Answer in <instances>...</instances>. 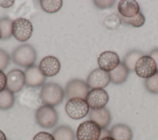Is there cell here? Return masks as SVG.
<instances>
[{"instance_id":"cell-6","label":"cell","mask_w":158,"mask_h":140,"mask_svg":"<svg viewBox=\"0 0 158 140\" xmlns=\"http://www.w3.org/2000/svg\"><path fill=\"white\" fill-rule=\"evenodd\" d=\"M33 30L32 23L27 19L20 17L13 21L12 35L20 42H25L28 40L32 35Z\"/></svg>"},{"instance_id":"cell-10","label":"cell","mask_w":158,"mask_h":140,"mask_svg":"<svg viewBox=\"0 0 158 140\" xmlns=\"http://www.w3.org/2000/svg\"><path fill=\"white\" fill-rule=\"evenodd\" d=\"M110 81L109 72H106L100 68L93 70L88 75L86 83L89 88L103 89L106 87Z\"/></svg>"},{"instance_id":"cell-26","label":"cell","mask_w":158,"mask_h":140,"mask_svg":"<svg viewBox=\"0 0 158 140\" xmlns=\"http://www.w3.org/2000/svg\"><path fill=\"white\" fill-rule=\"evenodd\" d=\"M144 85L151 93L158 94V72L152 76L146 79Z\"/></svg>"},{"instance_id":"cell-24","label":"cell","mask_w":158,"mask_h":140,"mask_svg":"<svg viewBox=\"0 0 158 140\" xmlns=\"http://www.w3.org/2000/svg\"><path fill=\"white\" fill-rule=\"evenodd\" d=\"M13 21L9 18L4 17L0 19V28L2 33V39H7L12 36V25Z\"/></svg>"},{"instance_id":"cell-35","label":"cell","mask_w":158,"mask_h":140,"mask_svg":"<svg viewBox=\"0 0 158 140\" xmlns=\"http://www.w3.org/2000/svg\"><path fill=\"white\" fill-rule=\"evenodd\" d=\"M2 39V33H1V28H0V39Z\"/></svg>"},{"instance_id":"cell-29","label":"cell","mask_w":158,"mask_h":140,"mask_svg":"<svg viewBox=\"0 0 158 140\" xmlns=\"http://www.w3.org/2000/svg\"><path fill=\"white\" fill-rule=\"evenodd\" d=\"M94 2L98 8L106 9L112 7L115 1H94Z\"/></svg>"},{"instance_id":"cell-16","label":"cell","mask_w":158,"mask_h":140,"mask_svg":"<svg viewBox=\"0 0 158 140\" xmlns=\"http://www.w3.org/2000/svg\"><path fill=\"white\" fill-rule=\"evenodd\" d=\"M117 9L120 16L124 18L133 17L140 12L139 4L135 0L120 1Z\"/></svg>"},{"instance_id":"cell-20","label":"cell","mask_w":158,"mask_h":140,"mask_svg":"<svg viewBox=\"0 0 158 140\" xmlns=\"http://www.w3.org/2000/svg\"><path fill=\"white\" fill-rule=\"evenodd\" d=\"M14 93L7 89L0 92V109L4 110L10 109L14 105Z\"/></svg>"},{"instance_id":"cell-17","label":"cell","mask_w":158,"mask_h":140,"mask_svg":"<svg viewBox=\"0 0 158 140\" xmlns=\"http://www.w3.org/2000/svg\"><path fill=\"white\" fill-rule=\"evenodd\" d=\"M109 132V136L115 140H131L133 138V132L131 128L125 124H116Z\"/></svg>"},{"instance_id":"cell-14","label":"cell","mask_w":158,"mask_h":140,"mask_svg":"<svg viewBox=\"0 0 158 140\" xmlns=\"http://www.w3.org/2000/svg\"><path fill=\"white\" fill-rule=\"evenodd\" d=\"M25 84L32 88L43 85L46 80V76L43 74L39 67L33 65L28 68L25 72Z\"/></svg>"},{"instance_id":"cell-28","label":"cell","mask_w":158,"mask_h":140,"mask_svg":"<svg viewBox=\"0 0 158 140\" xmlns=\"http://www.w3.org/2000/svg\"><path fill=\"white\" fill-rule=\"evenodd\" d=\"M32 140H55L52 134L44 132L41 131L37 133L33 138Z\"/></svg>"},{"instance_id":"cell-8","label":"cell","mask_w":158,"mask_h":140,"mask_svg":"<svg viewBox=\"0 0 158 140\" xmlns=\"http://www.w3.org/2000/svg\"><path fill=\"white\" fill-rule=\"evenodd\" d=\"M135 72L139 77L147 79L154 75L157 70L154 60L149 56H143L136 62Z\"/></svg>"},{"instance_id":"cell-25","label":"cell","mask_w":158,"mask_h":140,"mask_svg":"<svg viewBox=\"0 0 158 140\" xmlns=\"http://www.w3.org/2000/svg\"><path fill=\"white\" fill-rule=\"evenodd\" d=\"M120 18L123 22L127 24L130 25L133 27L139 28L143 26L145 22V17L144 15L139 12L136 15L131 18H124L120 16Z\"/></svg>"},{"instance_id":"cell-30","label":"cell","mask_w":158,"mask_h":140,"mask_svg":"<svg viewBox=\"0 0 158 140\" xmlns=\"http://www.w3.org/2000/svg\"><path fill=\"white\" fill-rule=\"evenodd\" d=\"M7 83V76L3 71L0 70V92L5 89Z\"/></svg>"},{"instance_id":"cell-23","label":"cell","mask_w":158,"mask_h":140,"mask_svg":"<svg viewBox=\"0 0 158 140\" xmlns=\"http://www.w3.org/2000/svg\"><path fill=\"white\" fill-rule=\"evenodd\" d=\"M122 19L118 15L112 13L107 16L104 20V25L105 27L110 30H114L119 28L122 24Z\"/></svg>"},{"instance_id":"cell-9","label":"cell","mask_w":158,"mask_h":140,"mask_svg":"<svg viewBox=\"0 0 158 140\" xmlns=\"http://www.w3.org/2000/svg\"><path fill=\"white\" fill-rule=\"evenodd\" d=\"M85 100L91 109H99L105 107L109 97L104 89H93L89 91Z\"/></svg>"},{"instance_id":"cell-11","label":"cell","mask_w":158,"mask_h":140,"mask_svg":"<svg viewBox=\"0 0 158 140\" xmlns=\"http://www.w3.org/2000/svg\"><path fill=\"white\" fill-rule=\"evenodd\" d=\"M6 76V89L12 93L19 92L25 84V73L21 70H12L7 73Z\"/></svg>"},{"instance_id":"cell-13","label":"cell","mask_w":158,"mask_h":140,"mask_svg":"<svg viewBox=\"0 0 158 140\" xmlns=\"http://www.w3.org/2000/svg\"><path fill=\"white\" fill-rule=\"evenodd\" d=\"M39 68L45 76L51 77L56 75L59 72L60 64L56 57L49 56L44 57L41 60Z\"/></svg>"},{"instance_id":"cell-33","label":"cell","mask_w":158,"mask_h":140,"mask_svg":"<svg viewBox=\"0 0 158 140\" xmlns=\"http://www.w3.org/2000/svg\"><path fill=\"white\" fill-rule=\"evenodd\" d=\"M0 140H7L5 134L1 130H0Z\"/></svg>"},{"instance_id":"cell-19","label":"cell","mask_w":158,"mask_h":140,"mask_svg":"<svg viewBox=\"0 0 158 140\" xmlns=\"http://www.w3.org/2000/svg\"><path fill=\"white\" fill-rule=\"evenodd\" d=\"M55 140H74L75 135L72 129L67 126L62 125L56 128L52 133Z\"/></svg>"},{"instance_id":"cell-22","label":"cell","mask_w":158,"mask_h":140,"mask_svg":"<svg viewBox=\"0 0 158 140\" xmlns=\"http://www.w3.org/2000/svg\"><path fill=\"white\" fill-rule=\"evenodd\" d=\"M143 56V53L139 51H131L126 55L123 62L129 71H134L136 62Z\"/></svg>"},{"instance_id":"cell-2","label":"cell","mask_w":158,"mask_h":140,"mask_svg":"<svg viewBox=\"0 0 158 140\" xmlns=\"http://www.w3.org/2000/svg\"><path fill=\"white\" fill-rule=\"evenodd\" d=\"M37 57L34 47L30 44H22L17 47L12 53L13 62L23 67H30L33 65Z\"/></svg>"},{"instance_id":"cell-7","label":"cell","mask_w":158,"mask_h":140,"mask_svg":"<svg viewBox=\"0 0 158 140\" xmlns=\"http://www.w3.org/2000/svg\"><path fill=\"white\" fill-rule=\"evenodd\" d=\"M89 87L83 80L75 79L68 82L65 86V92L68 100L74 98L86 99L89 93Z\"/></svg>"},{"instance_id":"cell-27","label":"cell","mask_w":158,"mask_h":140,"mask_svg":"<svg viewBox=\"0 0 158 140\" xmlns=\"http://www.w3.org/2000/svg\"><path fill=\"white\" fill-rule=\"evenodd\" d=\"M10 61L9 54L4 49H0V70L3 71L6 68Z\"/></svg>"},{"instance_id":"cell-32","label":"cell","mask_w":158,"mask_h":140,"mask_svg":"<svg viewBox=\"0 0 158 140\" xmlns=\"http://www.w3.org/2000/svg\"><path fill=\"white\" fill-rule=\"evenodd\" d=\"M15 1H7V0H1L0 1V6L4 8V9H8L10 8L11 6H13Z\"/></svg>"},{"instance_id":"cell-18","label":"cell","mask_w":158,"mask_h":140,"mask_svg":"<svg viewBox=\"0 0 158 140\" xmlns=\"http://www.w3.org/2000/svg\"><path fill=\"white\" fill-rule=\"evenodd\" d=\"M128 73L129 70L123 62H120L115 68L109 72L110 81L117 84L124 83L128 78Z\"/></svg>"},{"instance_id":"cell-12","label":"cell","mask_w":158,"mask_h":140,"mask_svg":"<svg viewBox=\"0 0 158 140\" xmlns=\"http://www.w3.org/2000/svg\"><path fill=\"white\" fill-rule=\"evenodd\" d=\"M120 59L117 53L107 51L100 54L98 58V64L100 69L110 72L120 64Z\"/></svg>"},{"instance_id":"cell-4","label":"cell","mask_w":158,"mask_h":140,"mask_svg":"<svg viewBox=\"0 0 158 140\" xmlns=\"http://www.w3.org/2000/svg\"><path fill=\"white\" fill-rule=\"evenodd\" d=\"M67 114L73 120H80L85 117L89 112V107L85 99L74 98L69 100L65 106Z\"/></svg>"},{"instance_id":"cell-5","label":"cell","mask_w":158,"mask_h":140,"mask_svg":"<svg viewBox=\"0 0 158 140\" xmlns=\"http://www.w3.org/2000/svg\"><path fill=\"white\" fill-rule=\"evenodd\" d=\"M102 129L91 120H87L79 125L77 130V140H99Z\"/></svg>"},{"instance_id":"cell-21","label":"cell","mask_w":158,"mask_h":140,"mask_svg":"<svg viewBox=\"0 0 158 140\" xmlns=\"http://www.w3.org/2000/svg\"><path fill=\"white\" fill-rule=\"evenodd\" d=\"M62 0H41L40 5L43 10L47 13L52 14L59 11L62 6Z\"/></svg>"},{"instance_id":"cell-1","label":"cell","mask_w":158,"mask_h":140,"mask_svg":"<svg viewBox=\"0 0 158 140\" xmlns=\"http://www.w3.org/2000/svg\"><path fill=\"white\" fill-rule=\"evenodd\" d=\"M65 93L62 88L55 83H48L44 84L41 89L40 97L44 105L52 107L60 104Z\"/></svg>"},{"instance_id":"cell-31","label":"cell","mask_w":158,"mask_h":140,"mask_svg":"<svg viewBox=\"0 0 158 140\" xmlns=\"http://www.w3.org/2000/svg\"><path fill=\"white\" fill-rule=\"evenodd\" d=\"M149 56L154 60L156 65L157 70L158 72V48H155L152 50L150 52Z\"/></svg>"},{"instance_id":"cell-15","label":"cell","mask_w":158,"mask_h":140,"mask_svg":"<svg viewBox=\"0 0 158 140\" xmlns=\"http://www.w3.org/2000/svg\"><path fill=\"white\" fill-rule=\"evenodd\" d=\"M90 120L97 123L101 129H106L111 121V115L106 107L99 109H91L89 112Z\"/></svg>"},{"instance_id":"cell-3","label":"cell","mask_w":158,"mask_h":140,"mask_svg":"<svg viewBox=\"0 0 158 140\" xmlns=\"http://www.w3.org/2000/svg\"><path fill=\"white\" fill-rule=\"evenodd\" d=\"M35 119L36 123L41 127L52 128L58 121V113L53 107L44 105L36 110Z\"/></svg>"},{"instance_id":"cell-34","label":"cell","mask_w":158,"mask_h":140,"mask_svg":"<svg viewBox=\"0 0 158 140\" xmlns=\"http://www.w3.org/2000/svg\"><path fill=\"white\" fill-rule=\"evenodd\" d=\"M99 140H115V139L114 138H112L111 136H105V137H102V138H100Z\"/></svg>"}]
</instances>
